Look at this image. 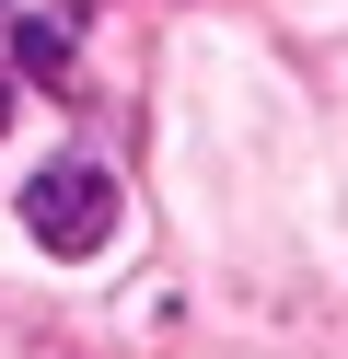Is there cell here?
I'll list each match as a JSON object with an SVG mask.
<instances>
[{"instance_id": "3957f363", "label": "cell", "mask_w": 348, "mask_h": 359, "mask_svg": "<svg viewBox=\"0 0 348 359\" xmlns=\"http://www.w3.org/2000/svg\"><path fill=\"white\" fill-rule=\"evenodd\" d=\"M0 128H12V81H0Z\"/></svg>"}, {"instance_id": "7a4b0ae2", "label": "cell", "mask_w": 348, "mask_h": 359, "mask_svg": "<svg viewBox=\"0 0 348 359\" xmlns=\"http://www.w3.org/2000/svg\"><path fill=\"white\" fill-rule=\"evenodd\" d=\"M12 58H23V70H35V81H58V58H70V35H58V24H23V35H12Z\"/></svg>"}, {"instance_id": "6da1fadb", "label": "cell", "mask_w": 348, "mask_h": 359, "mask_svg": "<svg viewBox=\"0 0 348 359\" xmlns=\"http://www.w3.org/2000/svg\"><path fill=\"white\" fill-rule=\"evenodd\" d=\"M23 220H35L46 255H93V243L116 232V174H105V163H46V174H23Z\"/></svg>"}]
</instances>
